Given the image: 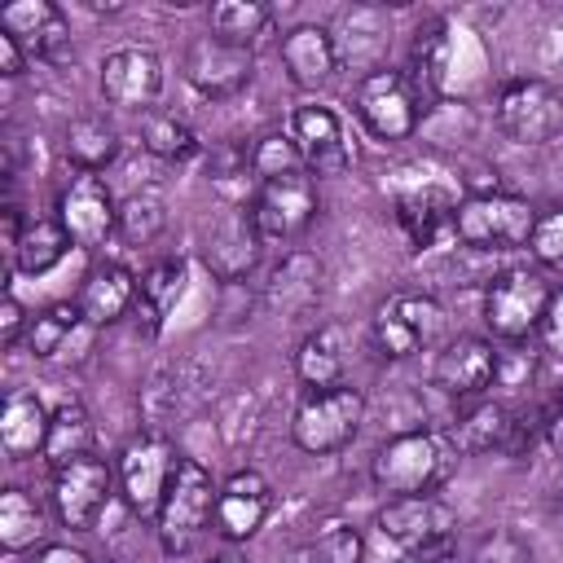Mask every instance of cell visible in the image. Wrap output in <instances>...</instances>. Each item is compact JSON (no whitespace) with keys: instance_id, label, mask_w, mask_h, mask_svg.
<instances>
[{"instance_id":"obj_1","label":"cell","mask_w":563,"mask_h":563,"mask_svg":"<svg viewBox=\"0 0 563 563\" xmlns=\"http://www.w3.org/2000/svg\"><path fill=\"white\" fill-rule=\"evenodd\" d=\"M457 457L462 453L453 449L449 435L413 427V431H396L391 440H383L374 449L369 475H374L378 493H387V497H418V493H435L449 479Z\"/></svg>"},{"instance_id":"obj_2","label":"cell","mask_w":563,"mask_h":563,"mask_svg":"<svg viewBox=\"0 0 563 563\" xmlns=\"http://www.w3.org/2000/svg\"><path fill=\"white\" fill-rule=\"evenodd\" d=\"M216 493H220V484L211 479V471L202 462L176 457L172 484H167L163 506L154 515V532H158L163 554L180 559L202 541L207 528H216Z\"/></svg>"},{"instance_id":"obj_3","label":"cell","mask_w":563,"mask_h":563,"mask_svg":"<svg viewBox=\"0 0 563 563\" xmlns=\"http://www.w3.org/2000/svg\"><path fill=\"white\" fill-rule=\"evenodd\" d=\"M532 224H537V207L523 194H506V189H479L457 198L453 207V238L475 251L528 246Z\"/></svg>"},{"instance_id":"obj_4","label":"cell","mask_w":563,"mask_h":563,"mask_svg":"<svg viewBox=\"0 0 563 563\" xmlns=\"http://www.w3.org/2000/svg\"><path fill=\"white\" fill-rule=\"evenodd\" d=\"M493 119H497V132L506 141L528 145V150H541V145H550V141L563 136V92L550 79L515 75V79H506L497 88Z\"/></svg>"},{"instance_id":"obj_5","label":"cell","mask_w":563,"mask_h":563,"mask_svg":"<svg viewBox=\"0 0 563 563\" xmlns=\"http://www.w3.org/2000/svg\"><path fill=\"white\" fill-rule=\"evenodd\" d=\"M361 422H365V391L352 383H339V387L303 391V400L295 405V418H290V440L303 453L325 457V453L347 449L356 440Z\"/></svg>"},{"instance_id":"obj_6","label":"cell","mask_w":563,"mask_h":563,"mask_svg":"<svg viewBox=\"0 0 563 563\" xmlns=\"http://www.w3.org/2000/svg\"><path fill=\"white\" fill-rule=\"evenodd\" d=\"M550 295H554V286L545 282L541 268H528V264L501 268L484 290V321H488L493 339L523 343L528 334H537L541 317L550 308Z\"/></svg>"},{"instance_id":"obj_7","label":"cell","mask_w":563,"mask_h":563,"mask_svg":"<svg viewBox=\"0 0 563 563\" xmlns=\"http://www.w3.org/2000/svg\"><path fill=\"white\" fill-rule=\"evenodd\" d=\"M352 110L361 119V128L391 145V141H409L418 132V119H422V101L413 97L409 79L391 66H374L356 79V92H352Z\"/></svg>"},{"instance_id":"obj_8","label":"cell","mask_w":563,"mask_h":563,"mask_svg":"<svg viewBox=\"0 0 563 563\" xmlns=\"http://www.w3.org/2000/svg\"><path fill=\"white\" fill-rule=\"evenodd\" d=\"M444 325V308L435 295L422 290H391L378 308H374V347L387 361H409L418 352H427L440 339Z\"/></svg>"},{"instance_id":"obj_9","label":"cell","mask_w":563,"mask_h":563,"mask_svg":"<svg viewBox=\"0 0 563 563\" xmlns=\"http://www.w3.org/2000/svg\"><path fill=\"white\" fill-rule=\"evenodd\" d=\"M114 493H119V475H114V466H110L106 457H97V453L57 466V471H53V484H48L53 515H57L62 528H70V532H92Z\"/></svg>"},{"instance_id":"obj_10","label":"cell","mask_w":563,"mask_h":563,"mask_svg":"<svg viewBox=\"0 0 563 563\" xmlns=\"http://www.w3.org/2000/svg\"><path fill=\"white\" fill-rule=\"evenodd\" d=\"M321 211L317 198V180L312 172H290L277 180H260L255 198H251V220L264 246H286L295 242Z\"/></svg>"},{"instance_id":"obj_11","label":"cell","mask_w":563,"mask_h":563,"mask_svg":"<svg viewBox=\"0 0 563 563\" xmlns=\"http://www.w3.org/2000/svg\"><path fill=\"white\" fill-rule=\"evenodd\" d=\"M180 75L185 84L207 97V101H224V97H238L251 79H255V48L246 44H233V40H220V35H194L185 44V57H180Z\"/></svg>"},{"instance_id":"obj_12","label":"cell","mask_w":563,"mask_h":563,"mask_svg":"<svg viewBox=\"0 0 563 563\" xmlns=\"http://www.w3.org/2000/svg\"><path fill=\"white\" fill-rule=\"evenodd\" d=\"M176 457H180V453L172 449V440H167V435H154V431L136 435V440L119 453V466H114V475H119V497L128 501L132 515H141V519H154V515H158L163 493H167L172 471H176Z\"/></svg>"},{"instance_id":"obj_13","label":"cell","mask_w":563,"mask_h":563,"mask_svg":"<svg viewBox=\"0 0 563 563\" xmlns=\"http://www.w3.org/2000/svg\"><path fill=\"white\" fill-rule=\"evenodd\" d=\"M374 528L383 532V541H391L405 554V550H418L431 541H453L457 537V510L435 493L387 497L374 515Z\"/></svg>"},{"instance_id":"obj_14","label":"cell","mask_w":563,"mask_h":563,"mask_svg":"<svg viewBox=\"0 0 563 563\" xmlns=\"http://www.w3.org/2000/svg\"><path fill=\"white\" fill-rule=\"evenodd\" d=\"M497 378H501V352L484 334H457L431 361V383L453 400H479Z\"/></svg>"},{"instance_id":"obj_15","label":"cell","mask_w":563,"mask_h":563,"mask_svg":"<svg viewBox=\"0 0 563 563\" xmlns=\"http://www.w3.org/2000/svg\"><path fill=\"white\" fill-rule=\"evenodd\" d=\"M57 220L75 246H101L110 233H119V198L106 176L75 172L57 198Z\"/></svg>"},{"instance_id":"obj_16","label":"cell","mask_w":563,"mask_h":563,"mask_svg":"<svg viewBox=\"0 0 563 563\" xmlns=\"http://www.w3.org/2000/svg\"><path fill=\"white\" fill-rule=\"evenodd\" d=\"M97 88H101L106 106H119V110H150V106L163 97V62H158V53L136 48V44L114 48V53L101 62Z\"/></svg>"},{"instance_id":"obj_17","label":"cell","mask_w":563,"mask_h":563,"mask_svg":"<svg viewBox=\"0 0 563 563\" xmlns=\"http://www.w3.org/2000/svg\"><path fill=\"white\" fill-rule=\"evenodd\" d=\"M286 132L295 136L299 154H303V167L312 176H339L347 163H352V150H347V132H343V119L321 106V101H303L290 110L286 119Z\"/></svg>"},{"instance_id":"obj_18","label":"cell","mask_w":563,"mask_h":563,"mask_svg":"<svg viewBox=\"0 0 563 563\" xmlns=\"http://www.w3.org/2000/svg\"><path fill=\"white\" fill-rule=\"evenodd\" d=\"M0 31H9L31 62L57 66L70 53V22L53 0H13L0 9Z\"/></svg>"},{"instance_id":"obj_19","label":"cell","mask_w":563,"mask_h":563,"mask_svg":"<svg viewBox=\"0 0 563 563\" xmlns=\"http://www.w3.org/2000/svg\"><path fill=\"white\" fill-rule=\"evenodd\" d=\"M268 510H273L268 475L255 471V466H238L216 493V532L224 541H246V537H255L264 528Z\"/></svg>"},{"instance_id":"obj_20","label":"cell","mask_w":563,"mask_h":563,"mask_svg":"<svg viewBox=\"0 0 563 563\" xmlns=\"http://www.w3.org/2000/svg\"><path fill=\"white\" fill-rule=\"evenodd\" d=\"M277 57H282L286 79H290L299 92H317V88H325V84L339 75V66H343L330 26H317V22H295V26L282 35Z\"/></svg>"},{"instance_id":"obj_21","label":"cell","mask_w":563,"mask_h":563,"mask_svg":"<svg viewBox=\"0 0 563 563\" xmlns=\"http://www.w3.org/2000/svg\"><path fill=\"white\" fill-rule=\"evenodd\" d=\"M449 57H453V35H449V22L440 13L422 18L413 26V40H409V53H405V79L413 88V97L422 101V110H431L440 97H444V79H449Z\"/></svg>"},{"instance_id":"obj_22","label":"cell","mask_w":563,"mask_h":563,"mask_svg":"<svg viewBox=\"0 0 563 563\" xmlns=\"http://www.w3.org/2000/svg\"><path fill=\"white\" fill-rule=\"evenodd\" d=\"M260 233H255V220H251V207H233L207 238L202 255H207V268L220 277V282H242L255 260H260Z\"/></svg>"},{"instance_id":"obj_23","label":"cell","mask_w":563,"mask_h":563,"mask_svg":"<svg viewBox=\"0 0 563 563\" xmlns=\"http://www.w3.org/2000/svg\"><path fill=\"white\" fill-rule=\"evenodd\" d=\"M48 422H53V409H44V400L26 387L9 391L4 396V409H0V444L13 462H26V457H44V444H48Z\"/></svg>"},{"instance_id":"obj_24","label":"cell","mask_w":563,"mask_h":563,"mask_svg":"<svg viewBox=\"0 0 563 563\" xmlns=\"http://www.w3.org/2000/svg\"><path fill=\"white\" fill-rule=\"evenodd\" d=\"M136 308V277L123 264H97L79 286V312L92 330L123 321Z\"/></svg>"},{"instance_id":"obj_25","label":"cell","mask_w":563,"mask_h":563,"mask_svg":"<svg viewBox=\"0 0 563 563\" xmlns=\"http://www.w3.org/2000/svg\"><path fill=\"white\" fill-rule=\"evenodd\" d=\"M295 374L308 391L347 383V330L339 321H330V325H317L312 334H303V343L295 347Z\"/></svg>"},{"instance_id":"obj_26","label":"cell","mask_w":563,"mask_h":563,"mask_svg":"<svg viewBox=\"0 0 563 563\" xmlns=\"http://www.w3.org/2000/svg\"><path fill=\"white\" fill-rule=\"evenodd\" d=\"M510 431H515V409L510 405H501V400H471L457 418H453V427H449V440H453V449L462 453V457H471V453H506V444H510Z\"/></svg>"},{"instance_id":"obj_27","label":"cell","mask_w":563,"mask_h":563,"mask_svg":"<svg viewBox=\"0 0 563 563\" xmlns=\"http://www.w3.org/2000/svg\"><path fill=\"white\" fill-rule=\"evenodd\" d=\"M453 207L457 202L444 189H431V185L400 189L396 194V224L413 251H427L440 233H453Z\"/></svg>"},{"instance_id":"obj_28","label":"cell","mask_w":563,"mask_h":563,"mask_svg":"<svg viewBox=\"0 0 563 563\" xmlns=\"http://www.w3.org/2000/svg\"><path fill=\"white\" fill-rule=\"evenodd\" d=\"M62 150H66V158L75 163V172H92V176H101V172L119 158L123 141H119V128H114L106 114H79V119L66 123V132H62Z\"/></svg>"},{"instance_id":"obj_29","label":"cell","mask_w":563,"mask_h":563,"mask_svg":"<svg viewBox=\"0 0 563 563\" xmlns=\"http://www.w3.org/2000/svg\"><path fill=\"white\" fill-rule=\"evenodd\" d=\"M92 440H97V427H92V413L79 396H66L53 405V422H48V444H44V462L57 471L75 457H88L92 453Z\"/></svg>"},{"instance_id":"obj_30","label":"cell","mask_w":563,"mask_h":563,"mask_svg":"<svg viewBox=\"0 0 563 563\" xmlns=\"http://www.w3.org/2000/svg\"><path fill=\"white\" fill-rule=\"evenodd\" d=\"M185 264L180 260H154L141 277H136V317H145V334H154L163 325V317L185 299Z\"/></svg>"},{"instance_id":"obj_31","label":"cell","mask_w":563,"mask_h":563,"mask_svg":"<svg viewBox=\"0 0 563 563\" xmlns=\"http://www.w3.org/2000/svg\"><path fill=\"white\" fill-rule=\"evenodd\" d=\"M75 242H70V233L62 229V220L57 216H35V220H26V229H22V238H18V246H13V268L18 273H26V277H40V273H48L53 264H62V255L70 251Z\"/></svg>"},{"instance_id":"obj_32","label":"cell","mask_w":563,"mask_h":563,"mask_svg":"<svg viewBox=\"0 0 563 563\" xmlns=\"http://www.w3.org/2000/svg\"><path fill=\"white\" fill-rule=\"evenodd\" d=\"M84 330H92V325L84 321L79 299H57V303H48L44 312L31 317L26 352H31L35 361H53V356H62V352L70 347V339L84 334Z\"/></svg>"},{"instance_id":"obj_33","label":"cell","mask_w":563,"mask_h":563,"mask_svg":"<svg viewBox=\"0 0 563 563\" xmlns=\"http://www.w3.org/2000/svg\"><path fill=\"white\" fill-rule=\"evenodd\" d=\"M44 537V510L26 488H4L0 493V545L4 554H26Z\"/></svg>"},{"instance_id":"obj_34","label":"cell","mask_w":563,"mask_h":563,"mask_svg":"<svg viewBox=\"0 0 563 563\" xmlns=\"http://www.w3.org/2000/svg\"><path fill=\"white\" fill-rule=\"evenodd\" d=\"M273 22V9L260 4V0H216L207 9V31L220 35V40H233V44H255V35H264Z\"/></svg>"},{"instance_id":"obj_35","label":"cell","mask_w":563,"mask_h":563,"mask_svg":"<svg viewBox=\"0 0 563 563\" xmlns=\"http://www.w3.org/2000/svg\"><path fill=\"white\" fill-rule=\"evenodd\" d=\"M167 229V202L158 189H132L119 202V238L128 246H150Z\"/></svg>"},{"instance_id":"obj_36","label":"cell","mask_w":563,"mask_h":563,"mask_svg":"<svg viewBox=\"0 0 563 563\" xmlns=\"http://www.w3.org/2000/svg\"><path fill=\"white\" fill-rule=\"evenodd\" d=\"M365 554V537L352 523H325L317 537H308L303 545H295L286 554V563H361Z\"/></svg>"},{"instance_id":"obj_37","label":"cell","mask_w":563,"mask_h":563,"mask_svg":"<svg viewBox=\"0 0 563 563\" xmlns=\"http://www.w3.org/2000/svg\"><path fill=\"white\" fill-rule=\"evenodd\" d=\"M141 145L154 158H163V163H189L202 150V141L194 136V128L185 119H176V114H150L145 128H141Z\"/></svg>"},{"instance_id":"obj_38","label":"cell","mask_w":563,"mask_h":563,"mask_svg":"<svg viewBox=\"0 0 563 563\" xmlns=\"http://www.w3.org/2000/svg\"><path fill=\"white\" fill-rule=\"evenodd\" d=\"M211 185L229 202H246L251 207V198L260 189L255 167H251V145H220V150H211Z\"/></svg>"},{"instance_id":"obj_39","label":"cell","mask_w":563,"mask_h":563,"mask_svg":"<svg viewBox=\"0 0 563 563\" xmlns=\"http://www.w3.org/2000/svg\"><path fill=\"white\" fill-rule=\"evenodd\" d=\"M251 167H255V180H277V176H290V172H308L303 154H299V145L286 128L264 132V136L251 141Z\"/></svg>"},{"instance_id":"obj_40","label":"cell","mask_w":563,"mask_h":563,"mask_svg":"<svg viewBox=\"0 0 563 563\" xmlns=\"http://www.w3.org/2000/svg\"><path fill=\"white\" fill-rule=\"evenodd\" d=\"M308 264H312V255H303V251L286 255V260H282V268L273 273L268 299H282L286 308L312 303V299H317V290H321V268H317V273H308Z\"/></svg>"},{"instance_id":"obj_41","label":"cell","mask_w":563,"mask_h":563,"mask_svg":"<svg viewBox=\"0 0 563 563\" xmlns=\"http://www.w3.org/2000/svg\"><path fill=\"white\" fill-rule=\"evenodd\" d=\"M528 251H532V260H537L541 268H563V207L537 211Z\"/></svg>"},{"instance_id":"obj_42","label":"cell","mask_w":563,"mask_h":563,"mask_svg":"<svg viewBox=\"0 0 563 563\" xmlns=\"http://www.w3.org/2000/svg\"><path fill=\"white\" fill-rule=\"evenodd\" d=\"M471 563H532V545L515 528H493L475 541Z\"/></svg>"},{"instance_id":"obj_43","label":"cell","mask_w":563,"mask_h":563,"mask_svg":"<svg viewBox=\"0 0 563 563\" xmlns=\"http://www.w3.org/2000/svg\"><path fill=\"white\" fill-rule=\"evenodd\" d=\"M26 330H31V317H26L22 299L9 290L4 303H0V343L4 347H18V343H26Z\"/></svg>"},{"instance_id":"obj_44","label":"cell","mask_w":563,"mask_h":563,"mask_svg":"<svg viewBox=\"0 0 563 563\" xmlns=\"http://www.w3.org/2000/svg\"><path fill=\"white\" fill-rule=\"evenodd\" d=\"M541 347L550 352V356H559L563 361V286H554V295H550V308H545V317H541Z\"/></svg>"},{"instance_id":"obj_45","label":"cell","mask_w":563,"mask_h":563,"mask_svg":"<svg viewBox=\"0 0 563 563\" xmlns=\"http://www.w3.org/2000/svg\"><path fill=\"white\" fill-rule=\"evenodd\" d=\"M26 66H31L26 48H22L9 31H0V75H4V79H22V75H26Z\"/></svg>"},{"instance_id":"obj_46","label":"cell","mask_w":563,"mask_h":563,"mask_svg":"<svg viewBox=\"0 0 563 563\" xmlns=\"http://www.w3.org/2000/svg\"><path fill=\"white\" fill-rule=\"evenodd\" d=\"M396 563H457V537L453 541H431V545L405 550Z\"/></svg>"},{"instance_id":"obj_47","label":"cell","mask_w":563,"mask_h":563,"mask_svg":"<svg viewBox=\"0 0 563 563\" xmlns=\"http://www.w3.org/2000/svg\"><path fill=\"white\" fill-rule=\"evenodd\" d=\"M31 563H92V559H88L84 550H75V545H66V541H53V545H40Z\"/></svg>"},{"instance_id":"obj_48","label":"cell","mask_w":563,"mask_h":563,"mask_svg":"<svg viewBox=\"0 0 563 563\" xmlns=\"http://www.w3.org/2000/svg\"><path fill=\"white\" fill-rule=\"evenodd\" d=\"M545 444H550V453L563 462V400L545 413Z\"/></svg>"},{"instance_id":"obj_49","label":"cell","mask_w":563,"mask_h":563,"mask_svg":"<svg viewBox=\"0 0 563 563\" xmlns=\"http://www.w3.org/2000/svg\"><path fill=\"white\" fill-rule=\"evenodd\" d=\"M211 563H246V559H242V554H233V550H224V554H216Z\"/></svg>"}]
</instances>
